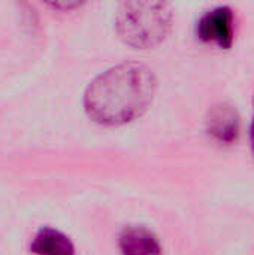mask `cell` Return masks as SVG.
I'll return each instance as SVG.
<instances>
[{
    "mask_svg": "<svg viewBox=\"0 0 254 255\" xmlns=\"http://www.w3.org/2000/svg\"><path fill=\"white\" fill-rule=\"evenodd\" d=\"M154 93V73L147 66L126 63L99 75L88 85L84 105L94 121L120 126L141 117Z\"/></svg>",
    "mask_w": 254,
    "mask_h": 255,
    "instance_id": "1",
    "label": "cell"
},
{
    "mask_svg": "<svg viewBox=\"0 0 254 255\" xmlns=\"http://www.w3.org/2000/svg\"><path fill=\"white\" fill-rule=\"evenodd\" d=\"M117 31L135 48L159 45L171 30L172 10L162 1H127L117 12Z\"/></svg>",
    "mask_w": 254,
    "mask_h": 255,
    "instance_id": "2",
    "label": "cell"
},
{
    "mask_svg": "<svg viewBox=\"0 0 254 255\" xmlns=\"http://www.w3.org/2000/svg\"><path fill=\"white\" fill-rule=\"evenodd\" d=\"M198 34L205 42L231 48L234 42V12L229 6H217L201 16Z\"/></svg>",
    "mask_w": 254,
    "mask_h": 255,
    "instance_id": "3",
    "label": "cell"
},
{
    "mask_svg": "<svg viewBox=\"0 0 254 255\" xmlns=\"http://www.w3.org/2000/svg\"><path fill=\"white\" fill-rule=\"evenodd\" d=\"M120 250L123 255H162L157 238L141 226H130L121 232Z\"/></svg>",
    "mask_w": 254,
    "mask_h": 255,
    "instance_id": "4",
    "label": "cell"
},
{
    "mask_svg": "<svg viewBox=\"0 0 254 255\" xmlns=\"http://www.w3.org/2000/svg\"><path fill=\"white\" fill-rule=\"evenodd\" d=\"M207 127L210 134L217 140L231 143L238 137L240 131V118L237 111L229 105L214 106L207 120Z\"/></svg>",
    "mask_w": 254,
    "mask_h": 255,
    "instance_id": "5",
    "label": "cell"
},
{
    "mask_svg": "<svg viewBox=\"0 0 254 255\" xmlns=\"http://www.w3.org/2000/svg\"><path fill=\"white\" fill-rule=\"evenodd\" d=\"M31 251L37 255H75L70 239L58 230L43 227L31 242Z\"/></svg>",
    "mask_w": 254,
    "mask_h": 255,
    "instance_id": "6",
    "label": "cell"
},
{
    "mask_svg": "<svg viewBox=\"0 0 254 255\" xmlns=\"http://www.w3.org/2000/svg\"><path fill=\"white\" fill-rule=\"evenodd\" d=\"M250 136H252V148H253V154H254V115H253V121H252V128H250Z\"/></svg>",
    "mask_w": 254,
    "mask_h": 255,
    "instance_id": "7",
    "label": "cell"
}]
</instances>
